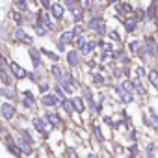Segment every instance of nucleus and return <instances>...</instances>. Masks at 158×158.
<instances>
[{
  "label": "nucleus",
  "instance_id": "1",
  "mask_svg": "<svg viewBox=\"0 0 158 158\" xmlns=\"http://www.w3.org/2000/svg\"><path fill=\"white\" fill-rule=\"evenodd\" d=\"M11 71H13V74H15L17 78H24V76H26V71H23L17 63H11Z\"/></svg>",
  "mask_w": 158,
  "mask_h": 158
},
{
  "label": "nucleus",
  "instance_id": "2",
  "mask_svg": "<svg viewBox=\"0 0 158 158\" xmlns=\"http://www.w3.org/2000/svg\"><path fill=\"white\" fill-rule=\"evenodd\" d=\"M2 114H4L8 119H11V117L15 115V110H13V106H10V104H4V106H2Z\"/></svg>",
  "mask_w": 158,
  "mask_h": 158
},
{
  "label": "nucleus",
  "instance_id": "3",
  "mask_svg": "<svg viewBox=\"0 0 158 158\" xmlns=\"http://www.w3.org/2000/svg\"><path fill=\"white\" fill-rule=\"evenodd\" d=\"M147 76H149V82H151L152 86H156V88H158V73H156L154 69H151Z\"/></svg>",
  "mask_w": 158,
  "mask_h": 158
},
{
  "label": "nucleus",
  "instance_id": "4",
  "mask_svg": "<svg viewBox=\"0 0 158 158\" xmlns=\"http://www.w3.org/2000/svg\"><path fill=\"white\" fill-rule=\"evenodd\" d=\"M136 24H138V21H136V19H128V21L125 23V30H127V32H134Z\"/></svg>",
  "mask_w": 158,
  "mask_h": 158
},
{
  "label": "nucleus",
  "instance_id": "5",
  "mask_svg": "<svg viewBox=\"0 0 158 158\" xmlns=\"http://www.w3.org/2000/svg\"><path fill=\"white\" fill-rule=\"evenodd\" d=\"M60 39H61V43H71V41L74 39V34H73V32H63Z\"/></svg>",
  "mask_w": 158,
  "mask_h": 158
},
{
  "label": "nucleus",
  "instance_id": "6",
  "mask_svg": "<svg viewBox=\"0 0 158 158\" xmlns=\"http://www.w3.org/2000/svg\"><path fill=\"white\" fill-rule=\"evenodd\" d=\"M50 10H52V13H54L56 17H61V15H63V8H61L60 4H52Z\"/></svg>",
  "mask_w": 158,
  "mask_h": 158
},
{
  "label": "nucleus",
  "instance_id": "7",
  "mask_svg": "<svg viewBox=\"0 0 158 158\" xmlns=\"http://www.w3.org/2000/svg\"><path fill=\"white\" fill-rule=\"evenodd\" d=\"M41 19H43V23H45V26H47L48 30H54V28H56V24L50 21V17H48V15H41Z\"/></svg>",
  "mask_w": 158,
  "mask_h": 158
},
{
  "label": "nucleus",
  "instance_id": "8",
  "mask_svg": "<svg viewBox=\"0 0 158 158\" xmlns=\"http://www.w3.org/2000/svg\"><path fill=\"white\" fill-rule=\"evenodd\" d=\"M149 114H151V115H149V121H151V123H152V127H154V128L158 130V117L154 115V112H152V110H151Z\"/></svg>",
  "mask_w": 158,
  "mask_h": 158
},
{
  "label": "nucleus",
  "instance_id": "9",
  "mask_svg": "<svg viewBox=\"0 0 158 158\" xmlns=\"http://www.w3.org/2000/svg\"><path fill=\"white\" fill-rule=\"evenodd\" d=\"M17 37H19V41H26V43H32V39H30V35H26V34H23L21 30L17 32Z\"/></svg>",
  "mask_w": 158,
  "mask_h": 158
},
{
  "label": "nucleus",
  "instance_id": "10",
  "mask_svg": "<svg viewBox=\"0 0 158 158\" xmlns=\"http://www.w3.org/2000/svg\"><path fill=\"white\" fill-rule=\"evenodd\" d=\"M67 60H69V63H71V65H76V63H78L76 52H69V58H67Z\"/></svg>",
  "mask_w": 158,
  "mask_h": 158
},
{
  "label": "nucleus",
  "instance_id": "11",
  "mask_svg": "<svg viewBox=\"0 0 158 158\" xmlns=\"http://www.w3.org/2000/svg\"><path fill=\"white\" fill-rule=\"evenodd\" d=\"M43 102L50 106V104H54V102H56V97H52V95H47V97H43Z\"/></svg>",
  "mask_w": 158,
  "mask_h": 158
},
{
  "label": "nucleus",
  "instance_id": "12",
  "mask_svg": "<svg viewBox=\"0 0 158 158\" xmlns=\"http://www.w3.org/2000/svg\"><path fill=\"white\" fill-rule=\"evenodd\" d=\"M74 108H76L78 112H84V104H82L80 99H74Z\"/></svg>",
  "mask_w": 158,
  "mask_h": 158
},
{
  "label": "nucleus",
  "instance_id": "13",
  "mask_svg": "<svg viewBox=\"0 0 158 158\" xmlns=\"http://www.w3.org/2000/svg\"><path fill=\"white\" fill-rule=\"evenodd\" d=\"M34 125L37 127V130H43V123H41L39 119H34Z\"/></svg>",
  "mask_w": 158,
  "mask_h": 158
},
{
  "label": "nucleus",
  "instance_id": "14",
  "mask_svg": "<svg viewBox=\"0 0 158 158\" xmlns=\"http://www.w3.org/2000/svg\"><path fill=\"white\" fill-rule=\"evenodd\" d=\"M52 74H56L58 78L61 76V73H60V67H52Z\"/></svg>",
  "mask_w": 158,
  "mask_h": 158
},
{
  "label": "nucleus",
  "instance_id": "15",
  "mask_svg": "<svg viewBox=\"0 0 158 158\" xmlns=\"http://www.w3.org/2000/svg\"><path fill=\"white\" fill-rule=\"evenodd\" d=\"M63 106H65V110H69V112H71V110H73V106H71V102H67V101H65V102H63Z\"/></svg>",
  "mask_w": 158,
  "mask_h": 158
},
{
  "label": "nucleus",
  "instance_id": "16",
  "mask_svg": "<svg viewBox=\"0 0 158 158\" xmlns=\"http://www.w3.org/2000/svg\"><path fill=\"white\" fill-rule=\"evenodd\" d=\"M156 26H158V11H156Z\"/></svg>",
  "mask_w": 158,
  "mask_h": 158
}]
</instances>
